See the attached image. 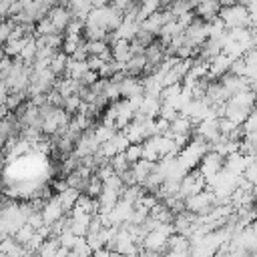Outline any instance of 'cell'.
Returning <instances> with one entry per match:
<instances>
[{
	"mask_svg": "<svg viewBox=\"0 0 257 257\" xmlns=\"http://www.w3.org/2000/svg\"><path fill=\"white\" fill-rule=\"evenodd\" d=\"M195 6H197V14L207 18V20H213L221 10L219 0H199Z\"/></svg>",
	"mask_w": 257,
	"mask_h": 257,
	"instance_id": "cell-1",
	"label": "cell"
},
{
	"mask_svg": "<svg viewBox=\"0 0 257 257\" xmlns=\"http://www.w3.org/2000/svg\"><path fill=\"white\" fill-rule=\"evenodd\" d=\"M122 153H124V157H126L128 163H135V161L143 159V145H135V143H131Z\"/></svg>",
	"mask_w": 257,
	"mask_h": 257,
	"instance_id": "cell-3",
	"label": "cell"
},
{
	"mask_svg": "<svg viewBox=\"0 0 257 257\" xmlns=\"http://www.w3.org/2000/svg\"><path fill=\"white\" fill-rule=\"evenodd\" d=\"M48 20H50V22H52V26L56 28V32H60V30H64V28H66V24L70 22V16H68V12H66L64 8H54V10L50 12Z\"/></svg>",
	"mask_w": 257,
	"mask_h": 257,
	"instance_id": "cell-2",
	"label": "cell"
}]
</instances>
